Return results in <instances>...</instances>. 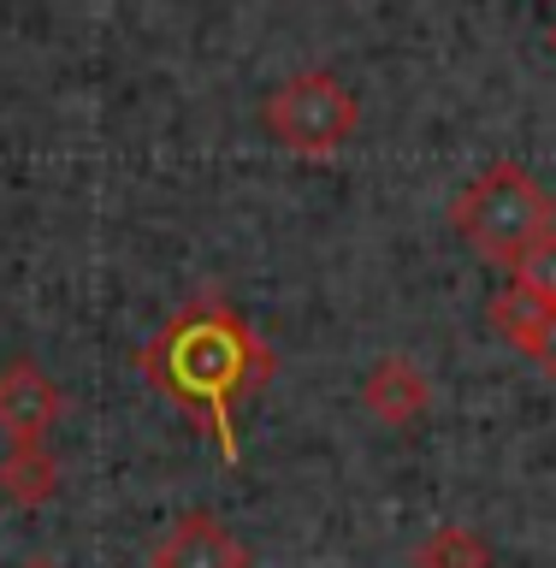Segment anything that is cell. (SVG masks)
Listing matches in <instances>:
<instances>
[{
	"label": "cell",
	"mask_w": 556,
	"mask_h": 568,
	"mask_svg": "<svg viewBox=\"0 0 556 568\" xmlns=\"http://www.w3.org/2000/svg\"><path fill=\"white\" fill-rule=\"evenodd\" d=\"M137 367L166 403L208 420V433L220 438V456L237 462L243 456L237 403L266 390V379L279 373V355L266 349V337L237 308H225V302H190V308H178L137 349Z\"/></svg>",
	"instance_id": "cell-1"
},
{
	"label": "cell",
	"mask_w": 556,
	"mask_h": 568,
	"mask_svg": "<svg viewBox=\"0 0 556 568\" xmlns=\"http://www.w3.org/2000/svg\"><path fill=\"white\" fill-rule=\"evenodd\" d=\"M451 225L474 255H486L497 266H515L533 243H545L556 231V202L522 160H492L486 172L456 190Z\"/></svg>",
	"instance_id": "cell-2"
},
{
	"label": "cell",
	"mask_w": 556,
	"mask_h": 568,
	"mask_svg": "<svg viewBox=\"0 0 556 568\" xmlns=\"http://www.w3.org/2000/svg\"><path fill=\"white\" fill-rule=\"evenodd\" d=\"M362 124V101L337 71L314 65V71H291L261 95V131L291 154H332L344 149Z\"/></svg>",
	"instance_id": "cell-3"
},
{
	"label": "cell",
	"mask_w": 556,
	"mask_h": 568,
	"mask_svg": "<svg viewBox=\"0 0 556 568\" xmlns=\"http://www.w3.org/2000/svg\"><path fill=\"white\" fill-rule=\"evenodd\" d=\"M60 415H65V390L36 355L0 362V438L7 444H48Z\"/></svg>",
	"instance_id": "cell-4"
},
{
	"label": "cell",
	"mask_w": 556,
	"mask_h": 568,
	"mask_svg": "<svg viewBox=\"0 0 556 568\" xmlns=\"http://www.w3.org/2000/svg\"><path fill=\"white\" fill-rule=\"evenodd\" d=\"M249 562H255L249 545L213 509H184L149 550V568H249Z\"/></svg>",
	"instance_id": "cell-5"
},
{
	"label": "cell",
	"mask_w": 556,
	"mask_h": 568,
	"mask_svg": "<svg viewBox=\"0 0 556 568\" xmlns=\"http://www.w3.org/2000/svg\"><path fill=\"white\" fill-rule=\"evenodd\" d=\"M362 408L385 426H415L426 408H433V379H426L421 362L408 355H380L367 373H362Z\"/></svg>",
	"instance_id": "cell-6"
},
{
	"label": "cell",
	"mask_w": 556,
	"mask_h": 568,
	"mask_svg": "<svg viewBox=\"0 0 556 568\" xmlns=\"http://www.w3.org/2000/svg\"><path fill=\"white\" fill-rule=\"evenodd\" d=\"M0 491L18 509H42L60 491V462H53L48 444H7V456H0Z\"/></svg>",
	"instance_id": "cell-7"
},
{
	"label": "cell",
	"mask_w": 556,
	"mask_h": 568,
	"mask_svg": "<svg viewBox=\"0 0 556 568\" xmlns=\"http://www.w3.org/2000/svg\"><path fill=\"white\" fill-rule=\"evenodd\" d=\"M415 568H497V550L479 527L468 521H438L426 539L415 545Z\"/></svg>",
	"instance_id": "cell-8"
},
{
	"label": "cell",
	"mask_w": 556,
	"mask_h": 568,
	"mask_svg": "<svg viewBox=\"0 0 556 568\" xmlns=\"http://www.w3.org/2000/svg\"><path fill=\"white\" fill-rule=\"evenodd\" d=\"M545 320H550V302H539L533 291H522L515 278H509V284H497L492 302H486V326L504 337L509 349H522V355L533 349V337L545 332Z\"/></svg>",
	"instance_id": "cell-9"
},
{
	"label": "cell",
	"mask_w": 556,
	"mask_h": 568,
	"mask_svg": "<svg viewBox=\"0 0 556 568\" xmlns=\"http://www.w3.org/2000/svg\"><path fill=\"white\" fill-rule=\"evenodd\" d=\"M509 278L522 284V291H533L539 302H550V308H556V231H550L545 243H533L527 255L509 266Z\"/></svg>",
	"instance_id": "cell-10"
},
{
	"label": "cell",
	"mask_w": 556,
	"mask_h": 568,
	"mask_svg": "<svg viewBox=\"0 0 556 568\" xmlns=\"http://www.w3.org/2000/svg\"><path fill=\"white\" fill-rule=\"evenodd\" d=\"M527 362H539L545 373H556V308H550V320H545V332L533 337V349H527Z\"/></svg>",
	"instance_id": "cell-11"
},
{
	"label": "cell",
	"mask_w": 556,
	"mask_h": 568,
	"mask_svg": "<svg viewBox=\"0 0 556 568\" xmlns=\"http://www.w3.org/2000/svg\"><path fill=\"white\" fill-rule=\"evenodd\" d=\"M12 568H60L53 557H24V562H12Z\"/></svg>",
	"instance_id": "cell-12"
},
{
	"label": "cell",
	"mask_w": 556,
	"mask_h": 568,
	"mask_svg": "<svg viewBox=\"0 0 556 568\" xmlns=\"http://www.w3.org/2000/svg\"><path fill=\"white\" fill-rule=\"evenodd\" d=\"M550 53H556V24H550Z\"/></svg>",
	"instance_id": "cell-13"
}]
</instances>
